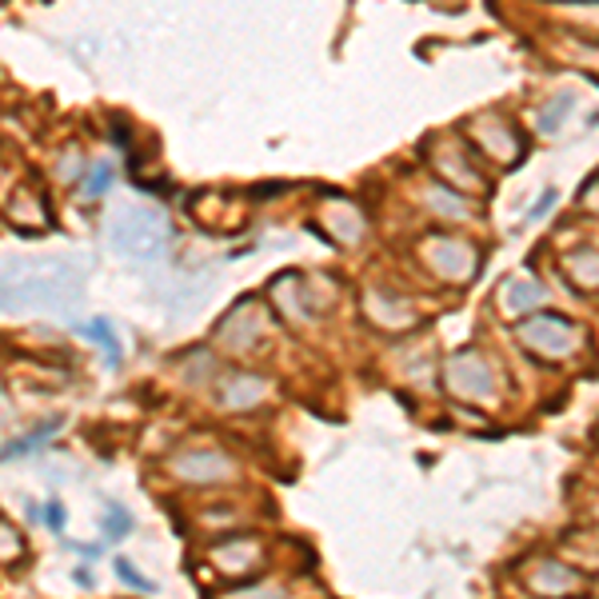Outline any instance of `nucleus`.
<instances>
[{
    "mask_svg": "<svg viewBox=\"0 0 599 599\" xmlns=\"http://www.w3.org/2000/svg\"><path fill=\"white\" fill-rule=\"evenodd\" d=\"M444 384L459 399H488L496 392V376H491L488 359L479 356L476 348L451 352L448 364H444Z\"/></svg>",
    "mask_w": 599,
    "mask_h": 599,
    "instance_id": "nucleus-7",
    "label": "nucleus"
},
{
    "mask_svg": "<svg viewBox=\"0 0 599 599\" xmlns=\"http://www.w3.org/2000/svg\"><path fill=\"white\" fill-rule=\"evenodd\" d=\"M109 184H112V169L109 164H97L92 176L84 180V192H89V196H100V192H109Z\"/></svg>",
    "mask_w": 599,
    "mask_h": 599,
    "instance_id": "nucleus-19",
    "label": "nucleus"
},
{
    "mask_svg": "<svg viewBox=\"0 0 599 599\" xmlns=\"http://www.w3.org/2000/svg\"><path fill=\"white\" fill-rule=\"evenodd\" d=\"M169 244V224L156 209H124L112 220V248L129 260H152Z\"/></svg>",
    "mask_w": 599,
    "mask_h": 599,
    "instance_id": "nucleus-2",
    "label": "nucleus"
},
{
    "mask_svg": "<svg viewBox=\"0 0 599 599\" xmlns=\"http://www.w3.org/2000/svg\"><path fill=\"white\" fill-rule=\"evenodd\" d=\"M84 332L97 339L100 348L109 352V364H120V344L112 339V332H109V324H104V319H92V324H84Z\"/></svg>",
    "mask_w": 599,
    "mask_h": 599,
    "instance_id": "nucleus-17",
    "label": "nucleus"
},
{
    "mask_svg": "<svg viewBox=\"0 0 599 599\" xmlns=\"http://www.w3.org/2000/svg\"><path fill=\"white\" fill-rule=\"evenodd\" d=\"M428 160L436 176L448 184V189L464 192V196H488L491 192V180L471 164V149H468V136H439L436 149H428Z\"/></svg>",
    "mask_w": 599,
    "mask_h": 599,
    "instance_id": "nucleus-4",
    "label": "nucleus"
},
{
    "mask_svg": "<svg viewBox=\"0 0 599 599\" xmlns=\"http://www.w3.org/2000/svg\"><path fill=\"white\" fill-rule=\"evenodd\" d=\"M564 272L579 292H599V248H571L564 256Z\"/></svg>",
    "mask_w": 599,
    "mask_h": 599,
    "instance_id": "nucleus-11",
    "label": "nucleus"
},
{
    "mask_svg": "<svg viewBox=\"0 0 599 599\" xmlns=\"http://www.w3.org/2000/svg\"><path fill=\"white\" fill-rule=\"evenodd\" d=\"M464 136L476 152H484L488 160L511 169L524 160V136L511 129V120L496 116V112H484V116H471V124H464Z\"/></svg>",
    "mask_w": 599,
    "mask_h": 599,
    "instance_id": "nucleus-5",
    "label": "nucleus"
},
{
    "mask_svg": "<svg viewBox=\"0 0 599 599\" xmlns=\"http://www.w3.org/2000/svg\"><path fill=\"white\" fill-rule=\"evenodd\" d=\"M364 316H368L379 332H392V336H399V332H408L419 324L416 304L404 300V296H396V292H384V288L364 292Z\"/></svg>",
    "mask_w": 599,
    "mask_h": 599,
    "instance_id": "nucleus-8",
    "label": "nucleus"
},
{
    "mask_svg": "<svg viewBox=\"0 0 599 599\" xmlns=\"http://www.w3.org/2000/svg\"><path fill=\"white\" fill-rule=\"evenodd\" d=\"M132 531V516L120 504H104V536L109 539H124Z\"/></svg>",
    "mask_w": 599,
    "mask_h": 599,
    "instance_id": "nucleus-16",
    "label": "nucleus"
},
{
    "mask_svg": "<svg viewBox=\"0 0 599 599\" xmlns=\"http://www.w3.org/2000/svg\"><path fill=\"white\" fill-rule=\"evenodd\" d=\"M531 588L539 596H564V591H576L579 588V576L568 568V564H556V559H544L531 576Z\"/></svg>",
    "mask_w": 599,
    "mask_h": 599,
    "instance_id": "nucleus-12",
    "label": "nucleus"
},
{
    "mask_svg": "<svg viewBox=\"0 0 599 599\" xmlns=\"http://www.w3.org/2000/svg\"><path fill=\"white\" fill-rule=\"evenodd\" d=\"M112 568H116L120 583H129V588H136V591H156V583H152V579H144L136 568H132V559H116Z\"/></svg>",
    "mask_w": 599,
    "mask_h": 599,
    "instance_id": "nucleus-18",
    "label": "nucleus"
},
{
    "mask_svg": "<svg viewBox=\"0 0 599 599\" xmlns=\"http://www.w3.org/2000/svg\"><path fill=\"white\" fill-rule=\"evenodd\" d=\"M588 124H591V129H599V109H596V112H591V116H588Z\"/></svg>",
    "mask_w": 599,
    "mask_h": 599,
    "instance_id": "nucleus-22",
    "label": "nucleus"
},
{
    "mask_svg": "<svg viewBox=\"0 0 599 599\" xmlns=\"http://www.w3.org/2000/svg\"><path fill=\"white\" fill-rule=\"evenodd\" d=\"M319 229H324V236L336 240V244H359L364 240V232H368V224H364V212L356 209V204H348V200H328L324 204V212H319Z\"/></svg>",
    "mask_w": 599,
    "mask_h": 599,
    "instance_id": "nucleus-9",
    "label": "nucleus"
},
{
    "mask_svg": "<svg viewBox=\"0 0 599 599\" xmlns=\"http://www.w3.org/2000/svg\"><path fill=\"white\" fill-rule=\"evenodd\" d=\"M548 304V288L539 284V280H528V276H511L499 292V312L504 316H528V312L544 308Z\"/></svg>",
    "mask_w": 599,
    "mask_h": 599,
    "instance_id": "nucleus-10",
    "label": "nucleus"
},
{
    "mask_svg": "<svg viewBox=\"0 0 599 599\" xmlns=\"http://www.w3.org/2000/svg\"><path fill=\"white\" fill-rule=\"evenodd\" d=\"M556 204V189H544V196H539V204H531V212H528V224H536V220H544L548 216V209Z\"/></svg>",
    "mask_w": 599,
    "mask_h": 599,
    "instance_id": "nucleus-20",
    "label": "nucleus"
},
{
    "mask_svg": "<svg viewBox=\"0 0 599 599\" xmlns=\"http://www.w3.org/2000/svg\"><path fill=\"white\" fill-rule=\"evenodd\" d=\"M419 256L432 268V276L448 280V284H468L479 268L476 244L459 236H428L419 244Z\"/></svg>",
    "mask_w": 599,
    "mask_h": 599,
    "instance_id": "nucleus-6",
    "label": "nucleus"
},
{
    "mask_svg": "<svg viewBox=\"0 0 599 599\" xmlns=\"http://www.w3.org/2000/svg\"><path fill=\"white\" fill-rule=\"evenodd\" d=\"M44 516H49V528L52 531H64V508H60L57 499L49 504V511H44Z\"/></svg>",
    "mask_w": 599,
    "mask_h": 599,
    "instance_id": "nucleus-21",
    "label": "nucleus"
},
{
    "mask_svg": "<svg viewBox=\"0 0 599 599\" xmlns=\"http://www.w3.org/2000/svg\"><path fill=\"white\" fill-rule=\"evenodd\" d=\"M424 204H428L436 216L444 220H464L468 216V200H464V192L448 189V184H432L428 192H424Z\"/></svg>",
    "mask_w": 599,
    "mask_h": 599,
    "instance_id": "nucleus-15",
    "label": "nucleus"
},
{
    "mask_svg": "<svg viewBox=\"0 0 599 599\" xmlns=\"http://www.w3.org/2000/svg\"><path fill=\"white\" fill-rule=\"evenodd\" d=\"M80 296V272L69 260H12L0 268V308L4 312H69Z\"/></svg>",
    "mask_w": 599,
    "mask_h": 599,
    "instance_id": "nucleus-1",
    "label": "nucleus"
},
{
    "mask_svg": "<svg viewBox=\"0 0 599 599\" xmlns=\"http://www.w3.org/2000/svg\"><path fill=\"white\" fill-rule=\"evenodd\" d=\"M576 92H556V97L548 100V104H544V109L536 112V132H544V136H556L559 129H564V124H568V116L571 112H576Z\"/></svg>",
    "mask_w": 599,
    "mask_h": 599,
    "instance_id": "nucleus-14",
    "label": "nucleus"
},
{
    "mask_svg": "<svg viewBox=\"0 0 599 599\" xmlns=\"http://www.w3.org/2000/svg\"><path fill=\"white\" fill-rule=\"evenodd\" d=\"M180 476L184 479H229L232 476V464L216 451H189V456L180 459Z\"/></svg>",
    "mask_w": 599,
    "mask_h": 599,
    "instance_id": "nucleus-13",
    "label": "nucleus"
},
{
    "mask_svg": "<svg viewBox=\"0 0 599 599\" xmlns=\"http://www.w3.org/2000/svg\"><path fill=\"white\" fill-rule=\"evenodd\" d=\"M516 336L524 348L544 359H568L576 356L579 344H583V332H579L571 319L556 316V312H536V316L519 319Z\"/></svg>",
    "mask_w": 599,
    "mask_h": 599,
    "instance_id": "nucleus-3",
    "label": "nucleus"
}]
</instances>
